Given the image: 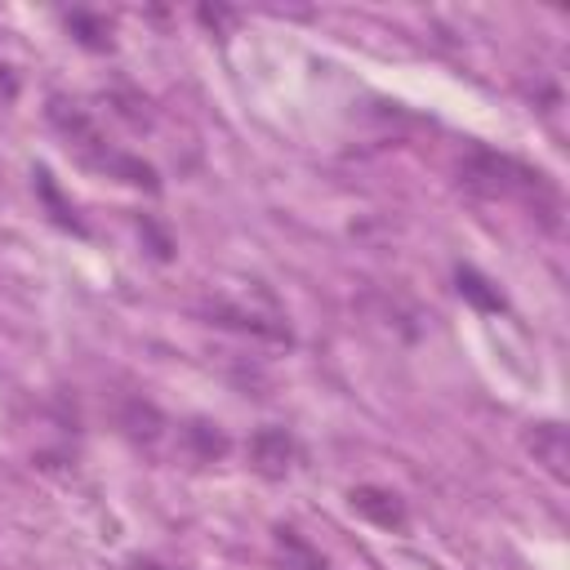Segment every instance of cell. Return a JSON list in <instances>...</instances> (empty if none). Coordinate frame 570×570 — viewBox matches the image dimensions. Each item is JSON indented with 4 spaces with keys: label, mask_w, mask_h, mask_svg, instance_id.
I'll return each mask as SVG.
<instances>
[{
    "label": "cell",
    "mask_w": 570,
    "mask_h": 570,
    "mask_svg": "<svg viewBox=\"0 0 570 570\" xmlns=\"http://www.w3.org/2000/svg\"><path fill=\"white\" fill-rule=\"evenodd\" d=\"M214 321L218 325H232V330H249L258 338H272V343H289V330L281 325V316H258L254 307H240V303H214Z\"/></svg>",
    "instance_id": "obj_5"
},
{
    "label": "cell",
    "mask_w": 570,
    "mask_h": 570,
    "mask_svg": "<svg viewBox=\"0 0 570 570\" xmlns=\"http://www.w3.org/2000/svg\"><path fill=\"white\" fill-rule=\"evenodd\" d=\"M187 436H191V445H196L200 459H223L227 454V436L218 428H209V423H191Z\"/></svg>",
    "instance_id": "obj_9"
},
{
    "label": "cell",
    "mask_w": 570,
    "mask_h": 570,
    "mask_svg": "<svg viewBox=\"0 0 570 570\" xmlns=\"http://www.w3.org/2000/svg\"><path fill=\"white\" fill-rule=\"evenodd\" d=\"M67 27H71V31H80V45H89V49H107V45H111V40H107V36H111V27H107L102 18H94V13H71V18H67Z\"/></svg>",
    "instance_id": "obj_8"
},
{
    "label": "cell",
    "mask_w": 570,
    "mask_h": 570,
    "mask_svg": "<svg viewBox=\"0 0 570 570\" xmlns=\"http://www.w3.org/2000/svg\"><path fill=\"white\" fill-rule=\"evenodd\" d=\"M276 548L285 552V570H325V557L289 525H276Z\"/></svg>",
    "instance_id": "obj_6"
},
{
    "label": "cell",
    "mask_w": 570,
    "mask_h": 570,
    "mask_svg": "<svg viewBox=\"0 0 570 570\" xmlns=\"http://www.w3.org/2000/svg\"><path fill=\"white\" fill-rule=\"evenodd\" d=\"M459 178L476 196H521V200H534V191H543V174L517 165L512 156H494V151H476L472 160H463Z\"/></svg>",
    "instance_id": "obj_1"
},
{
    "label": "cell",
    "mask_w": 570,
    "mask_h": 570,
    "mask_svg": "<svg viewBox=\"0 0 570 570\" xmlns=\"http://www.w3.org/2000/svg\"><path fill=\"white\" fill-rule=\"evenodd\" d=\"M249 463H254V472H263L272 481L285 476L294 468V436L285 428H258L249 441Z\"/></svg>",
    "instance_id": "obj_4"
},
{
    "label": "cell",
    "mask_w": 570,
    "mask_h": 570,
    "mask_svg": "<svg viewBox=\"0 0 570 570\" xmlns=\"http://www.w3.org/2000/svg\"><path fill=\"white\" fill-rule=\"evenodd\" d=\"M352 508L370 521V525H379V530H392V534H401L405 525H410V512H405V499L396 494V490H383V485H356L352 494Z\"/></svg>",
    "instance_id": "obj_2"
},
{
    "label": "cell",
    "mask_w": 570,
    "mask_h": 570,
    "mask_svg": "<svg viewBox=\"0 0 570 570\" xmlns=\"http://www.w3.org/2000/svg\"><path fill=\"white\" fill-rule=\"evenodd\" d=\"M200 22H205V27H214V31H223V27L232 22V9H223V4H214V9H209V4H200Z\"/></svg>",
    "instance_id": "obj_10"
},
{
    "label": "cell",
    "mask_w": 570,
    "mask_h": 570,
    "mask_svg": "<svg viewBox=\"0 0 570 570\" xmlns=\"http://www.w3.org/2000/svg\"><path fill=\"white\" fill-rule=\"evenodd\" d=\"M454 281H459V294H463L476 312H503L499 289H490V281H485L476 267H459V272H454Z\"/></svg>",
    "instance_id": "obj_7"
},
{
    "label": "cell",
    "mask_w": 570,
    "mask_h": 570,
    "mask_svg": "<svg viewBox=\"0 0 570 570\" xmlns=\"http://www.w3.org/2000/svg\"><path fill=\"white\" fill-rule=\"evenodd\" d=\"M525 445H530V454H534V463L552 476V481H570V436H566V428L561 423H534L530 432H525Z\"/></svg>",
    "instance_id": "obj_3"
}]
</instances>
